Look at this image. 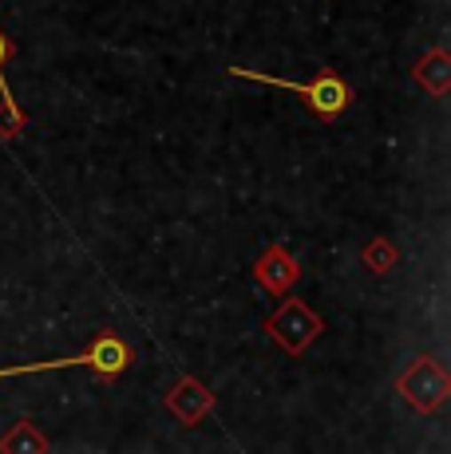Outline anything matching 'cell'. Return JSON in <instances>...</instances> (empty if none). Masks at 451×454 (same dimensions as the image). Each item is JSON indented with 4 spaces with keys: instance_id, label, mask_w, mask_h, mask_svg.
Returning a JSON list of instances; mask_svg holds the SVG:
<instances>
[{
    "instance_id": "cell-6",
    "label": "cell",
    "mask_w": 451,
    "mask_h": 454,
    "mask_svg": "<svg viewBox=\"0 0 451 454\" xmlns=\"http://www.w3.org/2000/svg\"><path fill=\"white\" fill-rule=\"evenodd\" d=\"M167 411L175 415L182 427H198L206 415L214 411V395H210V387H206L202 380H194V375H182L175 387L167 391Z\"/></svg>"
},
{
    "instance_id": "cell-7",
    "label": "cell",
    "mask_w": 451,
    "mask_h": 454,
    "mask_svg": "<svg viewBox=\"0 0 451 454\" xmlns=\"http://www.w3.org/2000/svg\"><path fill=\"white\" fill-rule=\"evenodd\" d=\"M412 80L420 83L428 95H436V99H444V95H447V87H451V56H447L444 48L428 51V56H423L420 64L412 67Z\"/></svg>"
},
{
    "instance_id": "cell-3",
    "label": "cell",
    "mask_w": 451,
    "mask_h": 454,
    "mask_svg": "<svg viewBox=\"0 0 451 454\" xmlns=\"http://www.w3.org/2000/svg\"><path fill=\"white\" fill-rule=\"evenodd\" d=\"M396 391L404 395V403L420 415H436L447 403V372L431 356H415L407 368L396 375Z\"/></svg>"
},
{
    "instance_id": "cell-9",
    "label": "cell",
    "mask_w": 451,
    "mask_h": 454,
    "mask_svg": "<svg viewBox=\"0 0 451 454\" xmlns=\"http://www.w3.org/2000/svg\"><path fill=\"white\" fill-rule=\"evenodd\" d=\"M360 261H364V269H368V273L384 277V273H392V269L400 265V249H396L388 238H372L368 246L360 249Z\"/></svg>"
},
{
    "instance_id": "cell-11",
    "label": "cell",
    "mask_w": 451,
    "mask_h": 454,
    "mask_svg": "<svg viewBox=\"0 0 451 454\" xmlns=\"http://www.w3.org/2000/svg\"><path fill=\"white\" fill-rule=\"evenodd\" d=\"M16 56V43L4 36V32H0V103H8V107H12L16 103V95H12V87H8V80H4V64L8 59Z\"/></svg>"
},
{
    "instance_id": "cell-10",
    "label": "cell",
    "mask_w": 451,
    "mask_h": 454,
    "mask_svg": "<svg viewBox=\"0 0 451 454\" xmlns=\"http://www.w3.org/2000/svg\"><path fill=\"white\" fill-rule=\"evenodd\" d=\"M24 123H28V119H24V111L16 107H8V103H0V138H16L24 130Z\"/></svg>"
},
{
    "instance_id": "cell-2",
    "label": "cell",
    "mask_w": 451,
    "mask_h": 454,
    "mask_svg": "<svg viewBox=\"0 0 451 454\" xmlns=\"http://www.w3.org/2000/svg\"><path fill=\"white\" fill-rule=\"evenodd\" d=\"M67 368H91L103 380H119L131 368V348L123 344V336L115 332H99L88 344V352L67 356V360H48V364H8L0 368V380H12V375H40V372H67Z\"/></svg>"
},
{
    "instance_id": "cell-5",
    "label": "cell",
    "mask_w": 451,
    "mask_h": 454,
    "mask_svg": "<svg viewBox=\"0 0 451 454\" xmlns=\"http://www.w3.org/2000/svg\"><path fill=\"white\" fill-rule=\"evenodd\" d=\"M254 277H257V285H262L265 293H273V296H289V293H293V285L301 281V265L289 257V249H285L281 241H273V246L254 261Z\"/></svg>"
},
{
    "instance_id": "cell-4",
    "label": "cell",
    "mask_w": 451,
    "mask_h": 454,
    "mask_svg": "<svg viewBox=\"0 0 451 454\" xmlns=\"http://www.w3.org/2000/svg\"><path fill=\"white\" fill-rule=\"evenodd\" d=\"M265 332H270V340L281 348V352L301 356L320 332H325V320H320L305 301H285L281 309L265 320Z\"/></svg>"
},
{
    "instance_id": "cell-1",
    "label": "cell",
    "mask_w": 451,
    "mask_h": 454,
    "mask_svg": "<svg viewBox=\"0 0 451 454\" xmlns=\"http://www.w3.org/2000/svg\"><path fill=\"white\" fill-rule=\"evenodd\" d=\"M230 80H246V83H262V87H277V91H293L297 99L309 103V111H313V119L320 123H336V119L349 111L352 103V87L341 80V72L336 67H320L313 80H281V75H265V72H249V67H230Z\"/></svg>"
},
{
    "instance_id": "cell-8",
    "label": "cell",
    "mask_w": 451,
    "mask_h": 454,
    "mask_svg": "<svg viewBox=\"0 0 451 454\" xmlns=\"http://www.w3.org/2000/svg\"><path fill=\"white\" fill-rule=\"evenodd\" d=\"M44 450H51V442L28 419H16V423L0 434V454H44Z\"/></svg>"
}]
</instances>
